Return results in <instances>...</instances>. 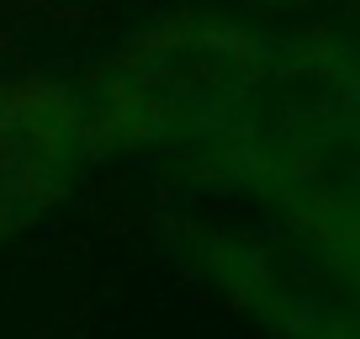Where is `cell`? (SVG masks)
I'll return each instance as SVG.
<instances>
[{
  "label": "cell",
  "instance_id": "cell-2",
  "mask_svg": "<svg viewBox=\"0 0 360 339\" xmlns=\"http://www.w3.org/2000/svg\"><path fill=\"white\" fill-rule=\"evenodd\" d=\"M249 6H259V11H307L318 0H249Z\"/></svg>",
  "mask_w": 360,
  "mask_h": 339
},
{
  "label": "cell",
  "instance_id": "cell-1",
  "mask_svg": "<svg viewBox=\"0 0 360 339\" xmlns=\"http://www.w3.org/2000/svg\"><path fill=\"white\" fill-rule=\"evenodd\" d=\"M101 154L85 85L6 79L0 85V244L48 217Z\"/></svg>",
  "mask_w": 360,
  "mask_h": 339
}]
</instances>
